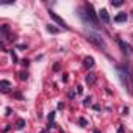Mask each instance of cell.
I'll use <instances>...</instances> for the list:
<instances>
[{
  "instance_id": "6da1fadb",
  "label": "cell",
  "mask_w": 133,
  "mask_h": 133,
  "mask_svg": "<svg viewBox=\"0 0 133 133\" xmlns=\"http://www.w3.org/2000/svg\"><path fill=\"white\" fill-rule=\"evenodd\" d=\"M80 17L83 19V22L86 25H91L92 28L99 30L100 25H99V17H97V13L94 11L92 5L91 3H85L83 8H80Z\"/></svg>"
},
{
  "instance_id": "7a4b0ae2",
  "label": "cell",
  "mask_w": 133,
  "mask_h": 133,
  "mask_svg": "<svg viewBox=\"0 0 133 133\" xmlns=\"http://www.w3.org/2000/svg\"><path fill=\"white\" fill-rule=\"evenodd\" d=\"M117 74L121 78V83L128 92H133V72L128 69V66H117Z\"/></svg>"
},
{
  "instance_id": "3957f363",
  "label": "cell",
  "mask_w": 133,
  "mask_h": 133,
  "mask_svg": "<svg viewBox=\"0 0 133 133\" xmlns=\"http://www.w3.org/2000/svg\"><path fill=\"white\" fill-rule=\"evenodd\" d=\"M86 39H88L89 42H92L96 47H99V49H102L103 52H107V44H105V41H103L99 35H96V33H92V31H86Z\"/></svg>"
},
{
  "instance_id": "277c9868",
  "label": "cell",
  "mask_w": 133,
  "mask_h": 133,
  "mask_svg": "<svg viewBox=\"0 0 133 133\" xmlns=\"http://www.w3.org/2000/svg\"><path fill=\"white\" fill-rule=\"evenodd\" d=\"M49 16H50V17H52V19H53V21H55V22H56L59 27H63L64 30H71V28H69V25L66 24V22H64V21H63V19H61V17H59L56 13H53V11H49Z\"/></svg>"
},
{
  "instance_id": "5b68a950",
  "label": "cell",
  "mask_w": 133,
  "mask_h": 133,
  "mask_svg": "<svg viewBox=\"0 0 133 133\" xmlns=\"http://www.w3.org/2000/svg\"><path fill=\"white\" fill-rule=\"evenodd\" d=\"M117 44H119V47H121V50H122V52H124V53H125L127 56H130V55L133 53V50H131V47H130V45H128L127 42H124V41H122L121 38H117Z\"/></svg>"
},
{
  "instance_id": "8992f818",
  "label": "cell",
  "mask_w": 133,
  "mask_h": 133,
  "mask_svg": "<svg viewBox=\"0 0 133 133\" xmlns=\"http://www.w3.org/2000/svg\"><path fill=\"white\" fill-rule=\"evenodd\" d=\"M10 88H11V83L8 80H2V82H0V89H2V92H8Z\"/></svg>"
},
{
  "instance_id": "52a82bcc",
  "label": "cell",
  "mask_w": 133,
  "mask_h": 133,
  "mask_svg": "<svg viewBox=\"0 0 133 133\" xmlns=\"http://www.w3.org/2000/svg\"><path fill=\"white\" fill-rule=\"evenodd\" d=\"M83 64H85V68H88V69L94 68V58H92V56H86V58L83 59Z\"/></svg>"
},
{
  "instance_id": "ba28073f",
  "label": "cell",
  "mask_w": 133,
  "mask_h": 133,
  "mask_svg": "<svg viewBox=\"0 0 133 133\" xmlns=\"http://www.w3.org/2000/svg\"><path fill=\"white\" fill-rule=\"evenodd\" d=\"M99 16H100V19H102L105 24H108V22H110V14H108V11H107V10H100V11H99Z\"/></svg>"
},
{
  "instance_id": "9c48e42d",
  "label": "cell",
  "mask_w": 133,
  "mask_h": 133,
  "mask_svg": "<svg viewBox=\"0 0 133 133\" xmlns=\"http://www.w3.org/2000/svg\"><path fill=\"white\" fill-rule=\"evenodd\" d=\"M96 80H97V75H96V74L89 72V74L86 75V83H88V85H94V83H96Z\"/></svg>"
},
{
  "instance_id": "30bf717a",
  "label": "cell",
  "mask_w": 133,
  "mask_h": 133,
  "mask_svg": "<svg viewBox=\"0 0 133 133\" xmlns=\"http://www.w3.org/2000/svg\"><path fill=\"white\" fill-rule=\"evenodd\" d=\"M125 21H127V14L125 13H119L114 17V22H125Z\"/></svg>"
},
{
  "instance_id": "8fae6325",
  "label": "cell",
  "mask_w": 133,
  "mask_h": 133,
  "mask_svg": "<svg viewBox=\"0 0 133 133\" xmlns=\"http://www.w3.org/2000/svg\"><path fill=\"white\" fill-rule=\"evenodd\" d=\"M24 125H25V121H24V119H17V122H16V128L21 130V128H24Z\"/></svg>"
},
{
  "instance_id": "7c38bea8",
  "label": "cell",
  "mask_w": 133,
  "mask_h": 133,
  "mask_svg": "<svg viewBox=\"0 0 133 133\" xmlns=\"http://www.w3.org/2000/svg\"><path fill=\"white\" fill-rule=\"evenodd\" d=\"M45 28H47V31H49V33H58V31H59V30H58L56 27H53V25H47Z\"/></svg>"
},
{
  "instance_id": "4fadbf2b",
  "label": "cell",
  "mask_w": 133,
  "mask_h": 133,
  "mask_svg": "<svg viewBox=\"0 0 133 133\" xmlns=\"http://www.w3.org/2000/svg\"><path fill=\"white\" fill-rule=\"evenodd\" d=\"M124 3V0H111V5L113 6H121Z\"/></svg>"
},
{
  "instance_id": "5bb4252c",
  "label": "cell",
  "mask_w": 133,
  "mask_h": 133,
  "mask_svg": "<svg viewBox=\"0 0 133 133\" xmlns=\"http://www.w3.org/2000/svg\"><path fill=\"white\" fill-rule=\"evenodd\" d=\"M78 124H80L82 127H86V125H88V121H86L85 117H80V119H78Z\"/></svg>"
},
{
  "instance_id": "9a60e30c",
  "label": "cell",
  "mask_w": 133,
  "mask_h": 133,
  "mask_svg": "<svg viewBox=\"0 0 133 133\" xmlns=\"http://www.w3.org/2000/svg\"><path fill=\"white\" fill-rule=\"evenodd\" d=\"M19 78H21V80H27V78H28V74H27V72H21V74H19Z\"/></svg>"
},
{
  "instance_id": "2e32d148",
  "label": "cell",
  "mask_w": 133,
  "mask_h": 133,
  "mask_svg": "<svg viewBox=\"0 0 133 133\" xmlns=\"http://www.w3.org/2000/svg\"><path fill=\"white\" fill-rule=\"evenodd\" d=\"M11 58H13V61H14V63H17V55H16V52H14V50H11Z\"/></svg>"
},
{
  "instance_id": "e0dca14e",
  "label": "cell",
  "mask_w": 133,
  "mask_h": 133,
  "mask_svg": "<svg viewBox=\"0 0 133 133\" xmlns=\"http://www.w3.org/2000/svg\"><path fill=\"white\" fill-rule=\"evenodd\" d=\"M53 119H55V113H50L49 114V122H53Z\"/></svg>"
},
{
  "instance_id": "ac0fdd59",
  "label": "cell",
  "mask_w": 133,
  "mask_h": 133,
  "mask_svg": "<svg viewBox=\"0 0 133 133\" xmlns=\"http://www.w3.org/2000/svg\"><path fill=\"white\" fill-rule=\"evenodd\" d=\"M13 96H14V97H16V99H19V100H21V99H22V94H21V92H14V94H13Z\"/></svg>"
},
{
  "instance_id": "d6986e66",
  "label": "cell",
  "mask_w": 133,
  "mask_h": 133,
  "mask_svg": "<svg viewBox=\"0 0 133 133\" xmlns=\"http://www.w3.org/2000/svg\"><path fill=\"white\" fill-rule=\"evenodd\" d=\"M17 49H21V50H25V49H27V45H25V44H19V45H17Z\"/></svg>"
},
{
  "instance_id": "ffe728a7",
  "label": "cell",
  "mask_w": 133,
  "mask_h": 133,
  "mask_svg": "<svg viewBox=\"0 0 133 133\" xmlns=\"http://www.w3.org/2000/svg\"><path fill=\"white\" fill-rule=\"evenodd\" d=\"M89 103H91V99H89V97H88V99H85V100H83V105H89Z\"/></svg>"
},
{
  "instance_id": "44dd1931",
  "label": "cell",
  "mask_w": 133,
  "mask_h": 133,
  "mask_svg": "<svg viewBox=\"0 0 133 133\" xmlns=\"http://www.w3.org/2000/svg\"><path fill=\"white\" fill-rule=\"evenodd\" d=\"M77 92L82 94V92H83V88H82V86H77Z\"/></svg>"
},
{
  "instance_id": "7402d4cb",
  "label": "cell",
  "mask_w": 133,
  "mask_h": 133,
  "mask_svg": "<svg viewBox=\"0 0 133 133\" xmlns=\"http://www.w3.org/2000/svg\"><path fill=\"white\" fill-rule=\"evenodd\" d=\"M55 125H56V124H55V122H49V125H47V127H49V128H53V127H55Z\"/></svg>"
},
{
  "instance_id": "603a6c76",
  "label": "cell",
  "mask_w": 133,
  "mask_h": 133,
  "mask_svg": "<svg viewBox=\"0 0 133 133\" xmlns=\"http://www.w3.org/2000/svg\"><path fill=\"white\" fill-rule=\"evenodd\" d=\"M53 71H59V64H53Z\"/></svg>"
},
{
  "instance_id": "cb8c5ba5",
  "label": "cell",
  "mask_w": 133,
  "mask_h": 133,
  "mask_svg": "<svg viewBox=\"0 0 133 133\" xmlns=\"http://www.w3.org/2000/svg\"><path fill=\"white\" fill-rule=\"evenodd\" d=\"M28 63H30L28 59H22V64H24V66H28Z\"/></svg>"
},
{
  "instance_id": "d4e9b609",
  "label": "cell",
  "mask_w": 133,
  "mask_h": 133,
  "mask_svg": "<svg viewBox=\"0 0 133 133\" xmlns=\"http://www.w3.org/2000/svg\"><path fill=\"white\" fill-rule=\"evenodd\" d=\"M5 114H6V116H10V114H11V108H6V113H5Z\"/></svg>"
},
{
  "instance_id": "484cf974",
  "label": "cell",
  "mask_w": 133,
  "mask_h": 133,
  "mask_svg": "<svg viewBox=\"0 0 133 133\" xmlns=\"http://www.w3.org/2000/svg\"><path fill=\"white\" fill-rule=\"evenodd\" d=\"M41 133H47V131H45V130H42V131H41Z\"/></svg>"
}]
</instances>
